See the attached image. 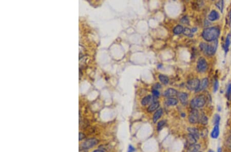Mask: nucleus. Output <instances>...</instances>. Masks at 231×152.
<instances>
[{
    "instance_id": "obj_28",
    "label": "nucleus",
    "mask_w": 231,
    "mask_h": 152,
    "mask_svg": "<svg viewBox=\"0 0 231 152\" xmlns=\"http://www.w3.org/2000/svg\"><path fill=\"white\" fill-rule=\"evenodd\" d=\"M226 97L229 100L231 99V84H229L228 87L227 91H226Z\"/></svg>"
},
{
    "instance_id": "obj_24",
    "label": "nucleus",
    "mask_w": 231,
    "mask_h": 152,
    "mask_svg": "<svg viewBox=\"0 0 231 152\" xmlns=\"http://www.w3.org/2000/svg\"><path fill=\"white\" fill-rule=\"evenodd\" d=\"M183 33H184V35H186V36H190V37L193 36L192 30H190V29H189V28H184L183 31Z\"/></svg>"
},
{
    "instance_id": "obj_15",
    "label": "nucleus",
    "mask_w": 231,
    "mask_h": 152,
    "mask_svg": "<svg viewBox=\"0 0 231 152\" xmlns=\"http://www.w3.org/2000/svg\"><path fill=\"white\" fill-rule=\"evenodd\" d=\"M231 35L230 34H228L227 36H226V40H225V45L223 46V48L225 50V53H227L228 52V49L229 48V45L231 44Z\"/></svg>"
},
{
    "instance_id": "obj_31",
    "label": "nucleus",
    "mask_w": 231,
    "mask_h": 152,
    "mask_svg": "<svg viewBox=\"0 0 231 152\" xmlns=\"http://www.w3.org/2000/svg\"><path fill=\"white\" fill-rule=\"evenodd\" d=\"M218 81H217V80H216V81L215 82V83H214V91L215 92H216L217 91V90H218Z\"/></svg>"
},
{
    "instance_id": "obj_14",
    "label": "nucleus",
    "mask_w": 231,
    "mask_h": 152,
    "mask_svg": "<svg viewBox=\"0 0 231 152\" xmlns=\"http://www.w3.org/2000/svg\"><path fill=\"white\" fill-rule=\"evenodd\" d=\"M209 19L211 21H214L219 19V15L216 10H212L209 15Z\"/></svg>"
},
{
    "instance_id": "obj_30",
    "label": "nucleus",
    "mask_w": 231,
    "mask_h": 152,
    "mask_svg": "<svg viewBox=\"0 0 231 152\" xmlns=\"http://www.w3.org/2000/svg\"><path fill=\"white\" fill-rule=\"evenodd\" d=\"M152 93H153V96L156 97H159V92L158 91V90H156V89H154L152 91Z\"/></svg>"
},
{
    "instance_id": "obj_34",
    "label": "nucleus",
    "mask_w": 231,
    "mask_h": 152,
    "mask_svg": "<svg viewBox=\"0 0 231 152\" xmlns=\"http://www.w3.org/2000/svg\"><path fill=\"white\" fill-rule=\"evenodd\" d=\"M228 144H229V146L231 147V137L228 139Z\"/></svg>"
},
{
    "instance_id": "obj_21",
    "label": "nucleus",
    "mask_w": 231,
    "mask_h": 152,
    "mask_svg": "<svg viewBox=\"0 0 231 152\" xmlns=\"http://www.w3.org/2000/svg\"><path fill=\"white\" fill-rule=\"evenodd\" d=\"M183 30H184V29H183L182 26H181V25H177V26L175 27V28H174L173 32L175 34H179L183 32Z\"/></svg>"
},
{
    "instance_id": "obj_5",
    "label": "nucleus",
    "mask_w": 231,
    "mask_h": 152,
    "mask_svg": "<svg viewBox=\"0 0 231 152\" xmlns=\"http://www.w3.org/2000/svg\"><path fill=\"white\" fill-rule=\"evenodd\" d=\"M197 70L200 72H204L208 68V63L205 58L201 57L197 62Z\"/></svg>"
},
{
    "instance_id": "obj_26",
    "label": "nucleus",
    "mask_w": 231,
    "mask_h": 152,
    "mask_svg": "<svg viewBox=\"0 0 231 152\" xmlns=\"http://www.w3.org/2000/svg\"><path fill=\"white\" fill-rule=\"evenodd\" d=\"M216 5L219 9L221 13H222L223 10V1H219L216 3Z\"/></svg>"
},
{
    "instance_id": "obj_37",
    "label": "nucleus",
    "mask_w": 231,
    "mask_h": 152,
    "mask_svg": "<svg viewBox=\"0 0 231 152\" xmlns=\"http://www.w3.org/2000/svg\"><path fill=\"white\" fill-rule=\"evenodd\" d=\"M92 152H103L102 150H95L93 151Z\"/></svg>"
},
{
    "instance_id": "obj_7",
    "label": "nucleus",
    "mask_w": 231,
    "mask_h": 152,
    "mask_svg": "<svg viewBox=\"0 0 231 152\" xmlns=\"http://www.w3.org/2000/svg\"><path fill=\"white\" fill-rule=\"evenodd\" d=\"M98 141L96 139L92 138V139H89L85 141L83 144H82V147L83 149H90L91 147H93L94 146H96V144H98Z\"/></svg>"
},
{
    "instance_id": "obj_20",
    "label": "nucleus",
    "mask_w": 231,
    "mask_h": 152,
    "mask_svg": "<svg viewBox=\"0 0 231 152\" xmlns=\"http://www.w3.org/2000/svg\"><path fill=\"white\" fill-rule=\"evenodd\" d=\"M199 123H201L202 124H204V125L208 124V120L207 117L205 114H202L199 117Z\"/></svg>"
},
{
    "instance_id": "obj_10",
    "label": "nucleus",
    "mask_w": 231,
    "mask_h": 152,
    "mask_svg": "<svg viewBox=\"0 0 231 152\" xmlns=\"http://www.w3.org/2000/svg\"><path fill=\"white\" fill-rule=\"evenodd\" d=\"M187 130L190 134L195 137L196 139H199V136H200V133L199 132L198 129H196L195 127H189Z\"/></svg>"
},
{
    "instance_id": "obj_25",
    "label": "nucleus",
    "mask_w": 231,
    "mask_h": 152,
    "mask_svg": "<svg viewBox=\"0 0 231 152\" xmlns=\"http://www.w3.org/2000/svg\"><path fill=\"white\" fill-rule=\"evenodd\" d=\"M220 121V117L218 114H215L214 117V124L215 125H219Z\"/></svg>"
},
{
    "instance_id": "obj_1",
    "label": "nucleus",
    "mask_w": 231,
    "mask_h": 152,
    "mask_svg": "<svg viewBox=\"0 0 231 152\" xmlns=\"http://www.w3.org/2000/svg\"><path fill=\"white\" fill-rule=\"evenodd\" d=\"M220 34V30L217 27L206 28L202 33V36L207 42H212L217 40Z\"/></svg>"
},
{
    "instance_id": "obj_16",
    "label": "nucleus",
    "mask_w": 231,
    "mask_h": 152,
    "mask_svg": "<svg viewBox=\"0 0 231 152\" xmlns=\"http://www.w3.org/2000/svg\"><path fill=\"white\" fill-rule=\"evenodd\" d=\"M163 110L162 109H160L157 111L155 112V113L154 115L153 118V121L154 123H156L157 120L161 117V116L162 115Z\"/></svg>"
},
{
    "instance_id": "obj_9",
    "label": "nucleus",
    "mask_w": 231,
    "mask_h": 152,
    "mask_svg": "<svg viewBox=\"0 0 231 152\" xmlns=\"http://www.w3.org/2000/svg\"><path fill=\"white\" fill-rule=\"evenodd\" d=\"M208 85H209V81H208V78H203L202 82H200L198 88L196 91V92H197L201 91L202 90H205V89L208 87Z\"/></svg>"
},
{
    "instance_id": "obj_23",
    "label": "nucleus",
    "mask_w": 231,
    "mask_h": 152,
    "mask_svg": "<svg viewBox=\"0 0 231 152\" xmlns=\"http://www.w3.org/2000/svg\"><path fill=\"white\" fill-rule=\"evenodd\" d=\"M159 78L160 81L162 84H164V85H166V84L169 83V78H167V76H166V75H159Z\"/></svg>"
},
{
    "instance_id": "obj_17",
    "label": "nucleus",
    "mask_w": 231,
    "mask_h": 152,
    "mask_svg": "<svg viewBox=\"0 0 231 152\" xmlns=\"http://www.w3.org/2000/svg\"><path fill=\"white\" fill-rule=\"evenodd\" d=\"M159 102H157V101L154 102L148 107V109H147L148 112H152L156 110L157 109H158L159 107Z\"/></svg>"
},
{
    "instance_id": "obj_6",
    "label": "nucleus",
    "mask_w": 231,
    "mask_h": 152,
    "mask_svg": "<svg viewBox=\"0 0 231 152\" xmlns=\"http://www.w3.org/2000/svg\"><path fill=\"white\" fill-rule=\"evenodd\" d=\"M200 81L197 78L191 79L186 84V87L189 90L191 91H196L200 85Z\"/></svg>"
},
{
    "instance_id": "obj_3",
    "label": "nucleus",
    "mask_w": 231,
    "mask_h": 152,
    "mask_svg": "<svg viewBox=\"0 0 231 152\" xmlns=\"http://www.w3.org/2000/svg\"><path fill=\"white\" fill-rule=\"evenodd\" d=\"M217 46H218V40H217L211 42V43L209 44H207L206 51L205 53L209 55H214L216 51Z\"/></svg>"
},
{
    "instance_id": "obj_29",
    "label": "nucleus",
    "mask_w": 231,
    "mask_h": 152,
    "mask_svg": "<svg viewBox=\"0 0 231 152\" xmlns=\"http://www.w3.org/2000/svg\"><path fill=\"white\" fill-rule=\"evenodd\" d=\"M208 131L207 129H204L202 130V132L200 133V135L203 137H205L207 136L208 135Z\"/></svg>"
},
{
    "instance_id": "obj_22",
    "label": "nucleus",
    "mask_w": 231,
    "mask_h": 152,
    "mask_svg": "<svg viewBox=\"0 0 231 152\" xmlns=\"http://www.w3.org/2000/svg\"><path fill=\"white\" fill-rule=\"evenodd\" d=\"M151 99L152 98H151V95H148V96H146V97H144L142 99L141 104H142L143 106H146V105L148 104L151 102Z\"/></svg>"
},
{
    "instance_id": "obj_35",
    "label": "nucleus",
    "mask_w": 231,
    "mask_h": 152,
    "mask_svg": "<svg viewBox=\"0 0 231 152\" xmlns=\"http://www.w3.org/2000/svg\"><path fill=\"white\" fill-rule=\"evenodd\" d=\"M192 32H195L196 31H197V28H193V29L191 30Z\"/></svg>"
},
{
    "instance_id": "obj_27",
    "label": "nucleus",
    "mask_w": 231,
    "mask_h": 152,
    "mask_svg": "<svg viewBox=\"0 0 231 152\" xmlns=\"http://www.w3.org/2000/svg\"><path fill=\"white\" fill-rule=\"evenodd\" d=\"M165 124H166V121H164V120H161V121H159L158 123V125H157V130L158 131L161 130V129H162L163 127H164Z\"/></svg>"
},
{
    "instance_id": "obj_32",
    "label": "nucleus",
    "mask_w": 231,
    "mask_h": 152,
    "mask_svg": "<svg viewBox=\"0 0 231 152\" xmlns=\"http://www.w3.org/2000/svg\"><path fill=\"white\" fill-rule=\"evenodd\" d=\"M135 150V149L134 146H131V145H130V146H128V150H127V152H134Z\"/></svg>"
},
{
    "instance_id": "obj_12",
    "label": "nucleus",
    "mask_w": 231,
    "mask_h": 152,
    "mask_svg": "<svg viewBox=\"0 0 231 152\" xmlns=\"http://www.w3.org/2000/svg\"><path fill=\"white\" fill-rule=\"evenodd\" d=\"M219 133H220L219 126L218 125H215L211 132V137L214 139L217 138L218 137Z\"/></svg>"
},
{
    "instance_id": "obj_33",
    "label": "nucleus",
    "mask_w": 231,
    "mask_h": 152,
    "mask_svg": "<svg viewBox=\"0 0 231 152\" xmlns=\"http://www.w3.org/2000/svg\"><path fill=\"white\" fill-rule=\"evenodd\" d=\"M85 138V135L83 134L80 133H79V140H81L83 138Z\"/></svg>"
},
{
    "instance_id": "obj_11",
    "label": "nucleus",
    "mask_w": 231,
    "mask_h": 152,
    "mask_svg": "<svg viewBox=\"0 0 231 152\" xmlns=\"http://www.w3.org/2000/svg\"><path fill=\"white\" fill-rule=\"evenodd\" d=\"M177 94H178V92L176 90L172 88L168 89L163 93L164 96L166 97H172V96H176Z\"/></svg>"
},
{
    "instance_id": "obj_4",
    "label": "nucleus",
    "mask_w": 231,
    "mask_h": 152,
    "mask_svg": "<svg viewBox=\"0 0 231 152\" xmlns=\"http://www.w3.org/2000/svg\"><path fill=\"white\" fill-rule=\"evenodd\" d=\"M200 115L198 111L195 109H193L190 112L189 116V120L190 123L192 124H195L199 123Z\"/></svg>"
},
{
    "instance_id": "obj_8",
    "label": "nucleus",
    "mask_w": 231,
    "mask_h": 152,
    "mask_svg": "<svg viewBox=\"0 0 231 152\" xmlns=\"http://www.w3.org/2000/svg\"><path fill=\"white\" fill-rule=\"evenodd\" d=\"M178 97L180 101H181V104L183 105L187 104L188 102V96L186 93L181 92V93H178Z\"/></svg>"
},
{
    "instance_id": "obj_13",
    "label": "nucleus",
    "mask_w": 231,
    "mask_h": 152,
    "mask_svg": "<svg viewBox=\"0 0 231 152\" xmlns=\"http://www.w3.org/2000/svg\"><path fill=\"white\" fill-rule=\"evenodd\" d=\"M200 149L199 144H190L187 149V152H199Z\"/></svg>"
},
{
    "instance_id": "obj_18",
    "label": "nucleus",
    "mask_w": 231,
    "mask_h": 152,
    "mask_svg": "<svg viewBox=\"0 0 231 152\" xmlns=\"http://www.w3.org/2000/svg\"><path fill=\"white\" fill-rule=\"evenodd\" d=\"M178 104V101L176 98H169L166 101V104L167 106H175Z\"/></svg>"
},
{
    "instance_id": "obj_38",
    "label": "nucleus",
    "mask_w": 231,
    "mask_h": 152,
    "mask_svg": "<svg viewBox=\"0 0 231 152\" xmlns=\"http://www.w3.org/2000/svg\"><path fill=\"white\" fill-rule=\"evenodd\" d=\"M209 152H214V151H213L212 150H209Z\"/></svg>"
},
{
    "instance_id": "obj_2",
    "label": "nucleus",
    "mask_w": 231,
    "mask_h": 152,
    "mask_svg": "<svg viewBox=\"0 0 231 152\" xmlns=\"http://www.w3.org/2000/svg\"><path fill=\"white\" fill-rule=\"evenodd\" d=\"M206 103V98L203 95H199L193 99L190 103V106L193 109L196 108H200L204 106Z\"/></svg>"
},
{
    "instance_id": "obj_36",
    "label": "nucleus",
    "mask_w": 231,
    "mask_h": 152,
    "mask_svg": "<svg viewBox=\"0 0 231 152\" xmlns=\"http://www.w3.org/2000/svg\"><path fill=\"white\" fill-rule=\"evenodd\" d=\"M217 152H222V149L221 147H218V150H217Z\"/></svg>"
},
{
    "instance_id": "obj_19",
    "label": "nucleus",
    "mask_w": 231,
    "mask_h": 152,
    "mask_svg": "<svg viewBox=\"0 0 231 152\" xmlns=\"http://www.w3.org/2000/svg\"><path fill=\"white\" fill-rule=\"evenodd\" d=\"M186 139H187L186 140H187V142L189 143L190 145V144H195L196 141H197V139H196L195 137L190 134H189L187 135Z\"/></svg>"
},
{
    "instance_id": "obj_39",
    "label": "nucleus",
    "mask_w": 231,
    "mask_h": 152,
    "mask_svg": "<svg viewBox=\"0 0 231 152\" xmlns=\"http://www.w3.org/2000/svg\"></svg>"
}]
</instances>
